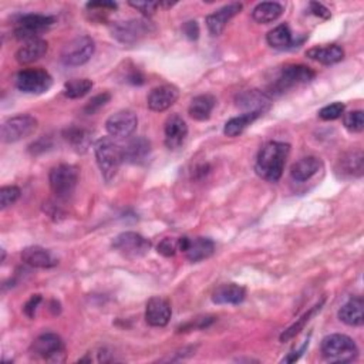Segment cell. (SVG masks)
<instances>
[{
	"label": "cell",
	"mask_w": 364,
	"mask_h": 364,
	"mask_svg": "<svg viewBox=\"0 0 364 364\" xmlns=\"http://www.w3.org/2000/svg\"><path fill=\"white\" fill-rule=\"evenodd\" d=\"M289 152V144L271 141L258 154L255 164L256 174L268 182H277L285 170Z\"/></svg>",
	"instance_id": "cell-1"
},
{
	"label": "cell",
	"mask_w": 364,
	"mask_h": 364,
	"mask_svg": "<svg viewBox=\"0 0 364 364\" xmlns=\"http://www.w3.org/2000/svg\"><path fill=\"white\" fill-rule=\"evenodd\" d=\"M94 154L101 175H103L107 182H110L117 175L121 163L124 161L123 148L114 139L104 137L100 138L95 143Z\"/></svg>",
	"instance_id": "cell-2"
},
{
	"label": "cell",
	"mask_w": 364,
	"mask_h": 364,
	"mask_svg": "<svg viewBox=\"0 0 364 364\" xmlns=\"http://www.w3.org/2000/svg\"><path fill=\"white\" fill-rule=\"evenodd\" d=\"M321 354L330 363H350L356 360L359 349L352 337L334 333L321 340Z\"/></svg>",
	"instance_id": "cell-3"
},
{
	"label": "cell",
	"mask_w": 364,
	"mask_h": 364,
	"mask_svg": "<svg viewBox=\"0 0 364 364\" xmlns=\"http://www.w3.org/2000/svg\"><path fill=\"white\" fill-rule=\"evenodd\" d=\"M50 188L58 199H69L78 184V170L74 166L62 164L50 171Z\"/></svg>",
	"instance_id": "cell-4"
},
{
	"label": "cell",
	"mask_w": 364,
	"mask_h": 364,
	"mask_svg": "<svg viewBox=\"0 0 364 364\" xmlns=\"http://www.w3.org/2000/svg\"><path fill=\"white\" fill-rule=\"evenodd\" d=\"M54 22L56 19L52 16L37 14V13L23 14L17 20L14 34L17 38L29 42V40L33 38H40V34L49 30Z\"/></svg>",
	"instance_id": "cell-5"
},
{
	"label": "cell",
	"mask_w": 364,
	"mask_h": 364,
	"mask_svg": "<svg viewBox=\"0 0 364 364\" xmlns=\"http://www.w3.org/2000/svg\"><path fill=\"white\" fill-rule=\"evenodd\" d=\"M53 86V77L43 69H27L16 76V87L26 94H43Z\"/></svg>",
	"instance_id": "cell-6"
},
{
	"label": "cell",
	"mask_w": 364,
	"mask_h": 364,
	"mask_svg": "<svg viewBox=\"0 0 364 364\" xmlns=\"http://www.w3.org/2000/svg\"><path fill=\"white\" fill-rule=\"evenodd\" d=\"M95 43L90 36H78L69 42L62 52V62L66 66H83L93 57Z\"/></svg>",
	"instance_id": "cell-7"
},
{
	"label": "cell",
	"mask_w": 364,
	"mask_h": 364,
	"mask_svg": "<svg viewBox=\"0 0 364 364\" xmlns=\"http://www.w3.org/2000/svg\"><path fill=\"white\" fill-rule=\"evenodd\" d=\"M113 248L128 259H138L150 252L151 244L148 239L137 232H123L114 239Z\"/></svg>",
	"instance_id": "cell-8"
},
{
	"label": "cell",
	"mask_w": 364,
	"mask_h": 364,
	"mask_svg": "<svg viewBox=\"0 0 364 364\" xmlns=\"http://www.w3.org/2000/svg\"><path fill=\"white\" fill-rule=\"evenodd\" d=\"M154 32V27L150 22L143 19H133L128 22H118L113 26V36L118 42L124 45H134L141 38Z\"/></svg>",
	"instance_id": "cell-9"
},
{
	"label": "cell",
	"mask_w": 364,
	"mask_h": 364,
	"mask_svg": "<svg viewBox=\"0 0 364 364\" xmlns=\"http://www.w3.org/2000/svg\"><path fill=\"white\" fill-rule=\"evenodd\" d=\"M316 73L302 65H292L283 67L279 78L272 84V90L275 93H285L286 90L299 86V84H306L315 78Z\"/></svg>",
	"instance_id": "cell-10"
},
{
	"label": "cell",
	"mask_w": 364,
	"mask_h": 364,
	"mask_svg": "<svg viewBox=\"0 0 364 364\" xmlns=\"http://www.w3.org/2000/svg\"><path fill=\"white\" fill-rule=\"evenodd\" d=\"M37 128V120L29 114H20L9 118L2 126V139L5 143H17L32 135Z\"/></svg>",
	"instance_id": "cell-11"
},
{
	"label": "cell",
	"mask_w": 364,
	"mask_h": 364,
	"mask_svg": "<svg viewBox=\"0 0 364 364\" xmlns=\"http://www.w3.org/2000/svg\"><path fill=\"white\" fill-rule=\"evenodd\" d=\"M32 352L47 361H63L65 360V343L62 337L54 333H45L38 336L32 345Z\"/></svg>",
	"instance_id": "cell-12"
},
{
	"label": "cell",
	"mask_w": 364,
	"mask_h": 364,
	"mask_svg": "<svg viewBox=\"0 0 364 364\" xmlns=\"http://www.w3.org/2000/svg\"><path fill=\"white\" fill-rule=\"evenodd\" d=\"M179 252L185 255L191 262H201L208 259L215 252V244L209 238H179L178 239Z\"/></svg>",
	"instance_id": "cell-13"
},
{
	"label": "cell",
	"mask_w": 364,
	"mask_h": 364,
	"mask_svg": "<svg viewBox=\"0 0 364 364\" xmlns=\"http://www.w3.org/2000/svg\"><path fill=\"white\" fill-rule=\"evenodd\" d=\"M236 106L245 113H256L259 115L269 111L272 106V98L260 90L242 91L235 98Z\"/></svg>",
	"instance_id": "cell-14"
},
{
	"label": "cell",
	"mask_w": 364,
	"mask_h": 364,
	"mask_svg": "<svg viewBox=\"0 0 364 364\" xmlns=\"http://www.w3.org/2000/svg\"><path fill=\"white\" fill-rule=\"evenodd\" d=\"M137 124L138 118L133 111L121 110L106 121V128L111 137L126 138L137 130Z\"/></svg>",
	"instance_id": "cell-15"
},
{
	"label": "cell",
	"mask_w": 364,
	"mask_h": 364,
	"mask_svg": "<svg viewBox=\"0 0 364 364\" xmlns=\"http://www.w3.org/2000/svg\"><path fill=\"white\" fill-rule=\"evenodd\" d=\"M172 310L170 302L164 297H151L146 308V320L152 328H164L170 323Z\"/></svg>",
	"instance_id": "cell-16"
},
{
	"label": "cell",
	"mask_w": 364,
	"mask_h": 364,
	"mask_svg": "<svg viewBox=\"0 0 364 364\" xmlns=\"http://www.w3.org/2000/svg\"><path fill=\"white\" fill-rule=\"evenodd\" d=\"M164 134H166V146L170 150H178L179 147H182V144L185 143V139L188 137V126L185 123V120L179 114L170 115L166 121Z\"/></svg>",
	"instance_id": "cell-17"
},
{
	"label": "cell",
	"mask_w": 364,
	"mask_h": 364,
	"mask_svg": "<svg viewBox=\"0 0 364 364\" xmlns=\"http://www.w3.org/2000/svg\"><path fill=\"white\" fill-rule=\"evenodd\" d=\"M177 100H178V90L174 86L164 84L155 87L150 91L147 97V104L150 110L161 113L168 110Z\"/></svg>",
	"instance_id": "cell-18"
},
{
	"label": "cell",
	"mask_w": 364,
	"mask_h": 364,
	"mask_svg": "<svg viewBox=\"0 0 364 364\" xmlns=\"http://www.w3.org/2000/svg\"><path fill=\"white\" fill-rule=\"evenodd\" d=\"M242 10V3H231L224 8H220L215 13L209 14L207 17V26L212 36H219L222 32L225 30L229 20L235 17Z\"/></svg>",
	"instance_id": "cell-19"
},
{
	"label": "cell",
	"mask_w": 364,
	"mask_h": 364,
	"mask_svg": "<svg viewBox=\"0 0 364 364\" xmlns=\"http://www.w3.org/2000/svg\"><path fill=\"white\" fill-rule=\"evenodd\" d=\"M247 291L244 286L236 283H224L215 289L212 295V302L216 305H239L245 300Z\"/></svg>",
	"instance_id": "cell-20"
},
{
	"label": "cell",
	"mask_w": 364,
	"mask_h": 364,
	"mask_svg": "<svg viewBox=\"0 0 364 364\" xmlns=\"http://www.w3.org/2000/svg\"><path fill=\"white\" fill-rule=\"evenodd\" d=\"M151 152L150 141L144 137H137L123 148L124 161L131 164H143L147 161Z\"/></svg>",
	"instance_id": "cell-21"
},
{
	"label": "cell",
	"mask_w": 364,
	"mask_h": 364,
	"mask_svg": "<svg viewBox=\"0 0 364 364\" xmlns=\"http://www.w3.org/2000/svg\"><path fill=\"white\" fill-rule=\"evenodd\" d=\"M22 259L29 266L40 269H49L57 265V259H54L53 255L42 247L25 248L22 252Z\"/></svg>",
	"instance_id": "cell-22"
},
{
	"label": "cell",
	"mask_w": 364,
	"mask_h": 364,
	"mask_svg": "<svg viewBox=\"0 0 364 364\" xmlns=\"http://www.w3.org/2000/svg\"><path fill=\"white\" fill-rule=\"evenodd\" d=\"M47 52V42L43 38H33L26 42L16 53V60L20 65H30L42 58Z\"/></svg>",
	"instance_id": "cell-23"
},
{
	"label": "cell",
	"mask_w": 364,
	"mask_h": 364,
	"mask_svg": "<svg viewBox=\"0 0 364 364\" xmlns=\"http://www.w3.org/2000/svg\"><path fill=\"white\" fill-rule=\"evenodd\" d=\"M364 302L361 297H352L346 305L339 310V319L349 326H361L364 323Z\"/></svg>",
	"instance_id": "cell-24"
},
{
	"label": "cell",
	"mask_w": 364,
	"mask_h": 364,
	"mask_svg": "<svg viewBox=\"0 0 364 364\" xmlns=\"http://www.w3.org/2000/svg\"><path fill=\"white\" fill-rule=\"evenodd\" d=\"M321 170V161L316 157L299 159L291 168V175L297 182H305L313 178Z\"/></svg>",
	"instance_id": "cell-25"
},
{
	"label": "cell",
	"mask_w": 364,
	"mask_h": 364,
	"mask_svg": "<svg viewBox=\"0 0 364 364\" xmlns=\"http://www.w3.org/2000/svg\"><path fill=\"white\" fill-rule=\"evenodd\" d=\"M306 56L315 60V62H319L325 66H330L341 62L343 57H345V50L337 45H330L323 47H313L306 52Z\"/></svg>",
	"instance_id": "cell-26"
},
{
	"label": "cell",
	"mask_w": 364,
	"mask_h": 364,
	"mask_svg": "<svg viewBox=\"0 0 364 364\" xmlns=\"http://www.w3.org/2000/svg\"><path fill=\"white\" fill-rule=\"evenodd\" d=\"M216 106V98L211 94H201L192 98L188 113L196 121H207Z\"/></svg>",
	"instance_id": "cell-27"
},
{
	"label": "cell",
	"mask_w": 364,
	"mask_h": 364,
	"mask_svg": "<svg viewBox=\"0 0 364 364\" xmlns=\"http://www.w3.org/2000/svg\"><path fill=\"white\" fill-rule=\"evenodd\" d=\"M336 171L341 178L361 177V174H363V154L360 151L346 154L345 157L340 158Z\"/></svg>",
	"instance_id": "cell-28"
},
{
	"label": "cell",
	"mask_w": 364,
	"mask_h": 364,
	"mask_svg": "<svg viewBox=\"0 0 364 364\" xmlns=\"http://www.w3.org/2000/svg\"><path fill=\"white\" fill-rule=\"evenodd\" d=\"M283 6L277 2H264V3H259L253 12H252V17L255 22L260 23V25H266V23H272L275 20H277L282 14H283Z\"/></svg>",
	"instance_id": "cell-29"
},
{
	"label": "cell",
	"mask_w": 364,
	"mask_h": 364,
	"mask_svg": "<svg viewBox=\"0 0 364 364\" xmlns=\"http://www.w3.org/2000/svg\"><path fill=\"white\" fill-rule=\"evenodd\" d=\"M67 143L77 151L86 152L91 144V134L86 128L82 127H70L63 133Z\"/></svg>",
	"instance_id": "cell-30"
},
{
	"label": "cell",
	"mask_w": 364,
	"mask_h": 364,
	"mask_svg": "<svg viewBox=\"0 0 364 364\" xmlns=\"http://www.w3.org/2000/svg\"><path fill=\"white\" fill-rule=\"evenodd\" d=\"M260 115L256 113H244L239 117H234L229 121H227V124L224 127V134L227 137L235 138L238 135H240L244 133L256 118H259Z\"/></svg>",
	"instance_id": "cell-31"
},
{
	"label": "cell",
	"mask_w": 364,
	"mask_h": 364,
	"mask_svg": "<svg viewBox=\"0 0 364 364\" xmlns=\"http://www.w3.org/2000/svg\"><path fill=\"white\" fill-rule=\"evenodd\" d=\"M266 40H268L269 46H272L273 49L285 50V49L291 47L292 43H293L291 27H289L286 23L276 26L273 30H271V32L268 33Z\"/></svg>",
	"instance_id": "cell-32"
},
{
	"label": "cell",
	"mask_w": 364,
	"mask_h": 364,
	"mask_svg": "<svg viewBox=\"0 0 364 364\" xmlns=\"http://www.w3.org/2000/svg\"><path fill=\"white\" fill-rule=\"evenodd\" d=\"M93 89V82L89 78H74L65 84V95L69 98H82Z\"/></svg>",
	"instance_id": "cell-33"
},
{
	"label": "cell",
	"mask_w": 364,
	"mask_h": 364,
	"mask_svg": "<svg viewBox=\"0 0 364 364\" xmlns=\"http://www.w3.org/2000/svg\"><path fill=\"white\" fill-rule=\"evenodd\" d=\"M323 302H325V300H321L320 303H319V305H316V306H313L309 312H306L305 315H303L296 323H295V325H292L288 330H285V332H283L282 333V336H280V341H288V340H291V339H293L296 334H299L300 332H302V329L303 328H305V325H306V323L310 320V317L315 315V312L316 310H320V308L323 306Z\"/></svg>",
	"instance_id": "cell-34"
},
{
	"label": "cell",
	"mask_w": 364,
	"mask_h": 364,
	"mask_svg": "<svg viewBox=\"0 0 364 364\" xmlns=\"http://www.w3.org/2000/svg\"><path fill=\"white\" fill-rule=\"evenodd\" d=\"M343 124L352 133H361L364 128V115L363 111L356 110L345 114L343 117Z\"/></svg>",
	"instance_id": "cell-35"
},
{
	"label": "cell",
	"mask_w": 364,
	"mask_h": 364,
	"mask_svg": "<svg viewBox=\"0 0 364 364\" xmlns=\"http://www.w3.org/2000/svg\"><path fill=\"white\" fill-rule=\"evenodd\" d=\"M89 9V12L93 14L94 19L98 20H103V17L106 14H109L110 12L117 9V3L114 2H90L86 6Z\"/></svg>",
	"instance_id": "cell-36"
},
{
	"label": "cell",
	"mask_w": 364,
	"mask_h": 364,
	"mask_svg": "<svg viewBox=\"0 0 364 364\" xmlns=\"http://www.w3.org/2000/svg\"><path fill=\"white\" fill-rule=\"evenodd\" d=\"M20 198V190L14 185L3 187L0 190V208L6 209L8 207L13 205L14 202Z\"/></svg>",
	"instance_id": "cell-37"
},
{
	"label": "cell",
	"mask_w": 364,
	"mask_h": 364,
	"mask_svg": "<svg viewBox=\"0 0 364 364\" xmlns=\"http://www.w3.org/2000/svg\"><path fill=\"white\" fill-rule=\"evenodd\" d=\"M343 113H345V104H343V103H333L330 106L323 107L319 111V117L321 120H325V121H332V120L339 118Z\"/></svg>",
	"instance_id": "cell-38"
},
{
	"label": "cell",
	"mask_w": 364,
	"mask_h": 364,
	"mask_svg": "<svg viewBox=\"0 0 364 364\" xmlns=\"http://www.w3.org/2000/svg\"><path fill=\"white\" fill-rule=\"evenodd\" d=\"M157 249H158V253L164 255L167 258L174 256L179 251V248H178V239H175V238H164L158 244Z\"/></svg>",
	"instance_id": "cell-39"
},
{
	"label": "cell",
	"mask_w": 364,
	"mask_h": 364,
	"mask_svg": "<svg viewBox=\"0 0 364 364\" xmlns=\"http://www.w3.org/2000/svg\"><path fill=\"white\" fill-rule=\"evenodd\" d=\"M110 98H111L110 93H103V94L95 95L94 98H91V100L89 101L87 106L84 107V111H86L87 114H94V113L98 111L101 107L106 106V104L109 103V101H110Z\"/></svg>",
	"instance_id": "cell-40"
},
{
	"label": "cell",
	"mask_w": 364,
	"mask_h": 364,
	"mask_svg": "<svg viewBox=\"0 0 364 364\" xmlns=\"http://www.w3.org/2000/svg\"><path fill=\"white\" fill-rule=\"evenodd\" d=\"M128 5L135 10L143 13L144 16H152L159 6L158 2H130Z\"/></svg>",
	"instance_id": "cell-41"
},
{
	"label": "cell",
	"mask_w": 364,
	"mask_h": 364,
	"mask_svg": "<svg viewBox=\"0 0 364 364\" xmlns=\"http://www.w3.org/2000/svg\"><path fill=\"white\" fill-rule=\"evenodd\" d=\"M40 302H42V296L40 295H33L27 302H26V305L23 306V312L27 317L33 319L36 316V310L40 305Z\"/></svg>",
	"instance_id": "cell-42"
},
{
	"label": "cell",
	"mask_w": 364,
	"mask_h": 364,
	"mask_svg": "<svg viewBox=\"0 0 364 364\" xmlns=\"http://www.w3.org/2000/svg\"><path fill=\"white\" fill-rule=\"evenodd\" d=\"M182 32L185 33V36L190 40H196L199 36V26L195 20H190V22H187L184 26H182Z\"/></svg>",
	"instance_id": "cell-43"
},
{
	"label": "cell",
	"mask_w": 364,
	"mask_h": 364,
	"mask_svg": "<svg viewBox=\"0 0 364 364\" xmlns=\"http://www.w3.org/2000/svg\"><path fill=\"white\" fill-rule=\"evenodd\" d=\"M310 12L315 14V16H317V17H320V19H323V20H328V19H330V10L326 8V6H323L321 3H317V2H312L310 3Z\"/></svg>",
	"instance_id": "cell-44"
}]
</instances>
